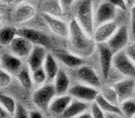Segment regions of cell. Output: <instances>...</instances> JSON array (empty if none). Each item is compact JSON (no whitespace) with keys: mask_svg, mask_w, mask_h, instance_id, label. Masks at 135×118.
<instances>
[{"mask_svg":"<svg viewBox=\"0 0 135 118\" xmlns=\"http://www.w3.org/2000/svg\"><path fill=\"white\" fill-rule=\"evenodd\" d=\"M69 42L71 51L83 58L90 56L96 47L95 40L81 28L76 18L69 23Z\"/></svg>","mask_w":135,"mask_h":118,"instance_id":"1","label":"cell"},{"mask_svg":"<svg viewBox=\"0 0 135 118\" xmlns=\"http://www.w3.org/2000/svg\"><path fill=\"white\" fill-rule=\"evenodd\" d=\"M77 21L81 28L89 36L94 35L95 26V13L93 12V1L91 0H81L77 7Z\"/></svg>","mask_w":135,"mask_h":118,"instance_id":"2","label":"cell"},{"mask_svg":"<svg viewBox=\"0 0 135 118\" xmlns=\"http://www.w3.org/2000/svg\"><path fill=\"white\" fill-rule=\"evenodd\" d=\"M57 95L55 86L51 84L41 85V87L36 89L32 94V102L40 110H46L49 108L52 99Z\"/></svg>","mask_w":135,"mask_h":118,"instance_id":"3","label":"cell"},{"mask_svg":"<svg viewBox=\"0 0 135 118\" xmlns=\"http://www.w3.org/2000/svg\"><path fill=\"white\" fill-rule=\"evenodd\" d=\"M113 67L123 76L135 78V64L125 51H118L114 54Z\"/></svg>","mask_w":135,"mask_h":118,"instance_id":"4","label":"cell"},{"mask_svg":"<svg viewBox=\"0 0 135 118\" xmlns=\"http://www.w3.org/2000/svg\"><path fill=\"white\" fill-rule=\"evenodd\" d=\"M69 95L73 96V98L78 99V100H83L86 102H91L95 101L97 96L99 95V91L97 88L88 86L85 84H77L74 85L73 87L69 88L68 90Z\"/></svg>","mask_w":135,"mask_h":118,"instance_id":"5","label":"cell"},{"mask_svg":"<svg viewBox=\"0 0 135 118\" xmlns=\"http://www.w3.org/2000/svg\"><path fill=\"white\" fill-rule=\"evenodd\" d=\"M98 53H99V65L102 69V75L104 79L108 78V75L110 71V68L113 67V58L114 53L109 48V46L106 44H97Z\"/></svg>","mask_w":135,"mask_h":118,"instance_id":"6","label":"cell"},{"mask_svg":"<svg viewBox=\"0 0 135 118\" xmlns=\"http://www.w3.org/2000/svg\"><path fill=\"white\" fill-rule=\"evenodd\" d=\"M128 41H129V34L126 26H120L117 28L115 34L107 41V45L115 54L118 53V51H122L128 45Z\"/></svg>","mask_w":135,"mask_h":118,"instance_id":"7","label":"cell"},{"mask_svg":"<svg viewBox=\"0 0 135 118\" xmlns=\"http://www.w3.org/2000/svg\"><path fill=\"white\" fill-rule=\"evenodd\" d=\"M42 19L45 20L47 26L49 27V29L54 32L55 35L66 38L69 37V25H67L65 21L60 20L57 16L50 15V13H42Z\"/></svg>","mask_w":135,"mask_h":118,"instance_id":"8","label":"cell"},{"mask_svg":"<svg viewBox=\"0 0 135 118\" xmlns=\"http://www.w3.org/2000/svg\"><path fill=\"white\" fill-rule=\"evenodd\" d=\"M116 12L117 8L114 4L108 2L107 0L102 2L95 12V25L99 26L105 22L114 21L115 17H116Z\"/></svg>","mask_w":135,"mask_h":118,"instance_id":"9","label":"cell"},{"mask_svg":"<svg viewBox=\"0 0 135 118\" xmlns=\"http://www.w3.org/2000/svg\"><path fill=\"white\" fill-rule=\"evenodd\" d=\"M76 76L80 83H83L85 85H88V86L95 87V88H98L100 86V79L98 77L97 73L93 68H90L89 66L83 65L79 68H77Z\"/></svg>","mask_w":135,"mask_h":118,"instance_id":"10","label":"cell"},{"mask_svg":"<svg viewBox=\"0 0 135 118\" xmlns=\"http://www.w3.org/2000/svg\"><path fill=\"white\" fill-rule=\"evenodd\" d=\"M117 25L114 21H108L97 26V28L94 31L93 39L96 44H106L112 37L115 31L117 30Z\"/></svg>","mask_w":135,"mask_h":118,"instance_id":"11","label":"cell"},{"mask_svg":"<svg viewBox=\"0 0 135 118\" xmlns=\"http://www.w3.org/2000/svg\"><path fill=\"white\" fill-rule=\"evenodd\" d=\"M33 46L35 45L28 39H26L25 37L18 35L10 44V50L11 54L18 56L19 58H26L30 55Z\"/></svg>","mask_w":135,"mask_h":118,"instance_id":"12","label":"cell"},{"mask_svg":"<svg viewBox=\"0 0 135 118\" xmlns=\"http://www.w3.org/2000/svg\"><path fill=\"white\" fill-rule=\"evenodd\" d=\"M18 35L25 37L33 45H40L44 47L50 46V39L47 35L42 34L41 31L32 29V28H21L18 30Z\"/></svg>","mask_w":135,"mask_h":118,"instance_id":"13","label":"cell"},{"mask_svg":"<svg viewBox=\"0 0 135 118\" xmlns=\"http://www.w3.org/2000/svg\"><path fill=\"white\" fill-rule=\"evenodd\" d=\"M115 90L118 94L119 101L122 102L126 99L131 98L133 94L135 93V79L131 77H126V79H123L120 81H117L113 85Z\"/></svg>","mask_w":135,"mask_h":118,"instance_id":"14","label":"cell"},{"mask_svg":"<svg viewBox=\"0 0 135 118\" xmlns=\"http://www.w3.org/2000/svg\"><path fill=\"white\" fill-rule=\"evenodd\" d=\"M46 56H47L46 47L40 46V45H35L33 46L30 55L28 56V66H29L31 71L44 66Z\"/></svg>","mask_w":135,"mask_h":118,"instance_id":"15","label":"cell"},{"mask_svg":"<svg viewBox=\"0 0 135 118\" xmlns=\"http://www.w3.org/2000/svg\"><path fill=\"white\" fill-rule=\"evenodd\" d=\"M73 100V96L69 94H64V95H57L54 99H52L51 104L49 105L48 110L52 116L59 117L62 112L65 111V109Z\"/></svg>","mask_w":135,"mask_h":118,"instance_id":"16","label":"cell"},{"mask_svg":"<svg viewBox=\"0 0 135 118\" xmlns=\"http://www.w3.org/2000/svg\"><path fill=\"white\" fill-rule=\"evenodd\" d=\"M56 57L58 58L65 66L73 69L79 68L84 65V58L80 56L74 54L73 51H66V50H57Z\"/></svg>","mask_w":135,"mask_h":118,"instance_id":"17","label":"cell"},{"mask_svg":"<svg viewBox=\"0 0 135 118\" xmlns=\"http://www.w3.org/2000/svg\"><path fill=\"white\" fill-rule=\"evenodd\" d=\"M1 68L6 69L10 74H18L22 69L21 58L13 54H2L1 55Z\"/></svg>","mask_w":135,"mask_h":118,"instance_id":"18","label":"cell"},{"mask_svg":"<svg viewBox=\"0 0 135 118\" xmlns=\"http://www.w3.org/2000/svg\"><path fill=\"white\" fill-rule=\"evenodd\" d=\"M88 104L83 100H71V102L68 105V107L65 109V111L59 116V118H75L76 116L80 115L81 112H84L88 109Z\"/></svg>","mask_w":135,"mask_h":118,"instance_id":"19","label":"cell"},{"mask_svg":"<svg viewBox=\"0 0 135 118\" xmlns=\"http://www.w3.org/2000/svg\"><path fill=\"white\" fill-rule=\"evenodd\" d=\"M35 13H36V9L31 4L22 3L16 8L15 12H13V20L16 22H20V23L26 22L28 20H30L35 16Z\"/></svg>","mask_w":135,"mask_h":118,"instance_id":"20","label":"cell"},{"mask_svg":"<svg viewBox=\"0 0 135 118\" xmlns=\"http://www.w3.org/2000/svg\"><path fill=\"white\" fill-rule=\"evenodd\" d=\"M69 85H70V80L67 73L64 69H59V71L54 80V86H55L57 95H64V94L68 93L70 88Z\"/></svg>","mask_w":135,"mask_h":118,"instance_id":"21","label":"cell"},{"mask_svg":"<svg viewBox=\"0 0 135 118\" xmlns=\"http://www.w3.org/2000/svg\"><path fill=\"white\" fill-rule=\"evenodd\" d=\"M42 67H44L45 71L47 74L48 81L49 83L54 81L56 76H57V74H58V71H59V68H58V65H57V61H56L55 57L51 54H47Z\"/></svg>","mask_w":135,"mask_h":118,"instance_id":"22","label":"cell"},{"mask_svg":"<svg viewBox=\"0 0 135 118\" xmlns=\"http://www.w3.org/2000/svg\"><path fill=\"white\" fill-rule=\"evenodd\" d=\"M95 102L97 104L100 108H102L106 114H115V115H119V116L124 117V114L122 111V108H120V106L115 105V104L106 100V99L102 95H100V94L97 96V98H96Z\"/></svg>","mask_w":135,"mask_h":118,"instance_id":"23","label":"cell"},{"mask_svg":"<svg viewBox=\"0 0 135 118\" xmlns=\"http://www.w3.org/2000/svg\"><path fill=\"white\" fill-rule=\"evenodd\" d=\"M18 30L13 27H3L0 30V42L2 46H10L13 39L17 37Z\"/></svg>","mask_w":135,"mask_h":118,"instance_id":"24","label":"cell"},{"mask_svg":"<svg viewBox=\"0 0 135 118\" xmlns=\"http://www.w3.org/2000/svg\"><path fill=\"white\" fill-rule=\"evenodd\" d=\"M17 78L23 88H26V89L31 88L33 80H32V74L30 73L29 67L28 68L22 67V69L17 74Z\"/></svg>","mask_w":135,"mask_h":118,"instance_id":"25","label":"cell"},{"mask_svg":"<svg viewBox=\"0 0 135 118\" xmlns=\"http://www.w3.org/2000/svg\"><path fill=\"white\" fill-rule=\"evenodd\" d=\"M0 105H1V108L6 109L11 115L16 112L17 106H18L15 99L10 96H7L6 94H1V96H0Z\"/></svg>","mask_w":135,"mask_h":118,"instance_id":"26","label":"cell"},{"mask_svg":"<svg viewBox=\"0 0 135 118\" xmlns=\"http://www.w3.org/2000/svg\"><path fill=\"white\" fill-rule=\"evenodd\" d=\"M120 108H122L124 117L132 118L135 115V100L132 98L126 99V100L120 102Z\"/></svg>","mask_w":135,"mask_h":118,"instance_id":"27","label":"cell"},{"mask_svg":"<svg viewBox=\"0 0 135 118\" xmlns=\"http://www.w3.org/2000/svg\"><path fill=\"white\" fill-rule=\"evenodd\" d=\"M100 95H102L106 100L113 102L115 105H118V102H120L119 98H118V94L116 90H115L114 87H105L102 90V94H100Z\"/></svg>","mask_w":135,"mask_h":118,"instance_id":"28","label":"cell"},{"mask_svg":"<svg viewBox=\"0 0 135 118\" xmlns=\"http://www.w3.org/2000/svg\"><path fill=\"white\" fill-rule=\"evenodd\" d=\"M31 74H32V80H33V83L37 84V85H44L46 81H48L47 74L45 71L44 67H40V68H38L36 70H32Z\"/></svg>","mask_w":135,"mask_h":118,"instance_id":"29","label":"cell"},{"mask_svg":"<svg viewBox=\"0 0 135 118\" xmlns=\"http://www.w3.org/2000/svg\"><path fill=\"white\" fill-rule=\"evenodd\" d=\"M11 80H12L11 74L7 71L6 69L1 68V70H0V86H1V88L7 87L11 83Z\"/></svg>","mask_w":135,"mask_h":118,"instance_id":"30","label":"cell"},{"mask_svg":"<svg viewBox=\"0 0 135 118\" xmlns=\"http://www.w3.org/2000/svg\"><path fill=\"white\" fill-rule=\"evenodd\" d=\"M90 112L94 118H106V112L95 101L90 106Z\"/></svg>","mask_w":135,"mask_h":118,"instance_id":"31","label":"cell"},{"mask_svg":"<svg viewBox=\"0 0 135 118\" xmlns=\"http://www.w3.org/2000/svg\"><path fill=\"white\" fill-rule=\"evenodd\" d=\"M13 118H30L29 117V112L22 105H18L16 112L13 114Z\"/></svg>","mask_w":135,"mask_h":118,"instance_id":"32","label":"cell"},{"mask_svg":"<svg viewBox=\"0 0 135 118\" xmlns=\"http://www.w3.org/2000/svg\"><path fill=\"white\" fill-rule=\"evenodd\" d=\"M132 13H131V37L132 39L135 40V4L131 8Z\"/></svg>","mask_w":135,"mask_h":118,"instance_id":"33","label":"cell"},{"mask_svg":"<svg viewBox=\"0 0 135 118\" xmlns=\"http://www.w3.org/2000/svg\"><path fill=\"white\" fill-rule=\"evenodd\" d=\"M107 1L110 2L112 4H114L116 8L122 9V10H126V9H127V6H126L125 0H107Z\"/></svg>","mask_w":135,"mask_h":118,"instance_id":"34","label":"cell"},{"mask_svg":"<svg viewBox=\"0 0 135 118\" xmlns=\"http://www.w3.org/2000/svg\"><path fill=\"white\" fill-rule=\"evenodd\" d=\"M29 117L30 118H44V115L40 111V109L38 110H31L29 111Z\"/></svg>","mask_w":135,"mask_h":118,"instance_id":"35","label":"cell"},{"mask_svg":"<svg viewBox=\"0 0 135 118\" xmlns=\"http://www.w3.org/2000/svg\"><path fill=\"white\" fill-rule=\"evenodd\" d=\"M59 2L62 9H68L71 6V3L74 2V0H59Z\"/></svg>","mask_w":135,"mask_h":118,"instance_id":"36","label":"cell"},{"mask_svg":"<svg viewBox=\"0 0 135 118\" xmlns=\"http://www.w3.org/2000/svg\"><path fill=\"white\" fill-rule=\"evenodd\" d=\"M126 53H127V55L129 56V57H131V59L134 61V64H135V48H134L133 46H132V47H128Z\"/></svg>","mask_w":135,"mask_h":118,"instance_id":"37","label":"cell"},{"mask_svg":"<svg viewBox=\"0 0 135 118\" xmlns=\"http://www.w3.org/2000/svg\"><path fill=\"white\" fill-rule=\"evenodd\" d=\"M75 118H94L93 117V115H91V112H89V111H84V112H81L80 115H78V116H76Z\"/></svg>","mask_w":135,"mask_h":118,"instance_id":"38","label":"cell"},{"mask_svg":"<svg viewBox=\"0 0 135 118\" xmlns=\"http://www.w3.org/2000/svg\"><path fill=\"white\" fill-rule=\"evenodd\" d=\"M10 112H8L6 109L0 108V118H10Z\"/></svg>","mask_w":135,"mask_h":118,"instance_id":"39","label":"cell"},{"mask_svg":"<svg viewBox=\"0 0 135 118\" xmlns=\"http://www.w3.org/2000/svg\"><path fill=\"white\" fill-rule=\"evenodd\" d=\"M125 2H126L127 8H132L135 4V0H125Z\"/></svg>","mask_w":135,"mask_h":118,"instance_id":"40","label":"cell"},{"mask_svg":"<svg viewBox=\"0 0 135 118\" xmlns=\"http://www.w3.org/2000/svg\"><path fill=\"white\" fill-rule=\"evenodd\" d=\"M106 118H122V116L115 114H106Z\"/></svg>","mask_w":135,"mask_h":118,"instance_id":"41","label":"cell"},{"mask_svg":"<svg viewBox=\"0 0 135 118\" xmlns=\"http://www.w3.org/2000/svg\"><path fill=\"white\" fill-rule=\"evenodd\" d=\"M1 3H4V4H10V3H13L16 0H0Z\"/></svg>","mask_w":135,"mask_h":118,"instance_id":"42","label":"cell"},{"mask_svg":"<svg viewBox=\"0 0 135 118\" xmlns=\"http://www.w3.org/2000/svg\"><path fill=\"white\" fill-rule=\"evenodd\" d=\"M17 2H23V1H26V0H16Z\"/></svg>","mask_w":135,"mask_h":118,"instance_id":"43","label":"cell"},{"mask_svg":"<svg viewBox=\"0 0 135 118\" xmlns=\"http://www.w3.org/2000/svg\"><path fill=\"white\" fill-rule=\"evenodd\" d=\"M133 47H134V48H135V40H134V42H133Z\"/></svg>","mask_w":135,"mask_h":118,"instance_id":"44","label":"cell"},{"mask_svg":"<svg viewBox=\"0 0 135 118\" xmlns=\"http://www.w3.org/2000/svg\"><path fill=\"white\" fill-rule=\"evenodd\" d=\"M132 118H135V115H134V116H133V117H132Z\"/></svg>","mask_w":135,"mask_h":118,"instance_id":"45","label":"cell"}]
</instances>
